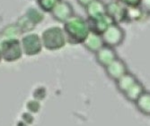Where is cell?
<instances>
[{"label": "cell", "mask_w": 150, "mask_h": 126, "mask_svg": "<svg viewBox=\"0 0 150 126\" xmlns=\"http://www.w3.org/2000/svg\"><path fill=\"white\" fill-rule=\"evenodd\" d=\"M139 6L146 13V15H150V0H141Z\"/></svg>", "instance_id": "cell-14"}, {"label": "cell", "mask_w": 150, "mask_h": 126, "mask_svg": "<svg viewBox=\"0 0 150 126\" xmlns=\"http://www.w3.org/2000/svg\"><path fill=\"white\" fill-rule=\"evenodd\" d=\"M93 0H77V2L82 6H87L91 2H93Z\"/></svg>", "instance_id": "cell-15"}, {"label": "cell", "mask_w": 150, "mask_h": 126, "mask_svg": "<svg viewBox=\"0 0 150 126\" xmlns=\"http://www.w3.org/2000/svg\"><path fill=\"white\" fill-rule=\"evenodd\" d=\"M55 16L62 22H67L73 16V8L67 2H59L54 7Z\"/></svg>", "instance_id": "cell-10"}, {"label": "cell", "mask_w": 150, "mask_h": 126, "mask_svg": "<svg viewBox=\"0 0 150 126\" xmlns=\"http://www.w3.org/2000/svg\"><path fill=\"white\" fill-rule=\"evenodd\" d=\"M119 1L125 6H139L141 0H119Z\"/></svg>", "instance_id": "cell-13"}, {"label": "cell", "mask_w": 150, "mask_h": 126, "mask_svg": "<svg viewBox=\"0 0 150 126\" xmlns=\"http://www.w3.org/2000/svg\"><path fill=\"white\" fill-rule=\"evenodd\" d=\"M146 13L140 6H125V20L124 22H135L143 19Z\"/></svg>", "instance_id": "cell-11"}, {"label": "cell", "mask_w": 150, "mask_h": 126, "mask_svg": "<svg viewBox=\"0 0 150 126\" xmlns=\"http://www.w3.org/2000/svg\"><path fill=\"white\" fill-rule=\"evenodd\" d=\"M66 31L75 43H84L90 32L87 20L79 16H72L66 22Z\"/></svg>", "instance_id": "cell-1"}, {"label": "cell", "mask_w": 150, "mask_h": 126, "mask_svg": "<svg viewBox=\"0 0 150 126\" xmlns=\"http://www.w3.org/2000/svg\"><path fill=\"white\" fill-rule=\"evenodd\" d=\"M84 45L91 52L96 53L104 46V42L103 40L102 35L90 32L86 40L84 41Z\"/></svg>", "instance_id": "cell-9"}, {"label": "cell", "mask_w": 150, "mask_h": 126, "mask_svg": "<svg viewBox=\"0 0 150 126\" xmlns=\"http://www.w3.org/2000/svg\"><path fill=\"white\" fill-rule=\"evenodd\" d=\"M106 13L112 18L115 23H120L125 20V6L122 5L119 0L112 1L106 4Z\"/></svg>", "instance_id": "cell-6"}, {"label": "cell", "mask_w": 150, "mask_h": 126, "mask_svg": "<svg viewBox=\"0 0 150 126\" xmlns=\"http://www.w3.org/2000/svg\"><path fill=\"white\" fill-rule=\"evenodd\" d=\"M87 22L89 25L90 32L97 33L102 35L103 32L107 29V28L112 25V23H115V22L111 18L107 13L103 16H100L98 18L94 19H87Z\"/></svg>", "instance_id": "cell-4"}, {"label": "cell", "mask_w": 150, "mask_h": 126, "mask_svg": "<svg viewBox=\"0 0 150 126\" xmlns=\"http://www.w3.org/2000/svg\"><path fill=\"white\" fill-rule=\"evenodd\" d=\"M117 86L121 92L124 93L127 99L131 101H136L145 91L141 83L129 72L117 80Z\"/></svg>", "instance_id": "cell-2"}, {"label": "cell", "mask_w": 150, "mask_h": 126, "mask_svg": "<svg viewBox=\"0 0 150 126\" xmlns=\"http://www.w3.org/2000/svg\"><path fill=\"white\" fill-rule=\"evenodd\" d=\"M95 57H96L97 62L103 67L108 66L116 58H118L114 48H112L107 45H104L102 48H100L95 53Z\"/></svg>", "instance_id": "cell-7"}, {"label": "cell", "mask_w": 150, "mask_h": 126, "mask_svg": "<svg viewBox=\"0 0 150 126\" xmlns=\"http://www.w3.org/2000/svg\"><path fill=\"white\" fill-rule=\"evenodd\" d=\"M104 45L116 48L120 46L125 38V32L118 23H112L102 34Z\"/></svg>", "instance_id": "cell-3"}, {"label": "cell", "mask_w": 150, "mask_h": 126, "mask_svg": "<svg viewBox=\"0 0 150 126\" xmlns=\"http://www.w3.org/2000/svg\"><path fill=\"white\" fill-rule=\"evenodd\" d=\"M105 71L109 77L117 81L120 78L128 73V68L126 64L118 57L105 67Z\"/></svg>", "instance_id": "cell-5"}, {"label": "cell", "mask_w": 150, "mask_h": 126, "mask_svg": "<svg viewBox=\"0 0 150 126\" xmlns=\"http://www.w3.org/2000/svg\"><path fill=\"white\" fill-rule=\"evenodd\" d=\"M135 102L141 113L150 115V92L144 91Z\"/></svg>", "instance_id": "cell-12"}, {"label": "cell", "mask_w": 150, "mask_h": 126, "mask_svg": "<svg viewBox=\"0 0 150 126\" xmlns=\"http://www.w3.org/2000/svg\"><path fill=\"white\" fill-rule=\"evenodd\" d=\"M86 11L88 19L98 18L106 15V4H104L102 0H93L86 6Z\"/></svg>", "instance_id": "cell-8"}]
</instances>
